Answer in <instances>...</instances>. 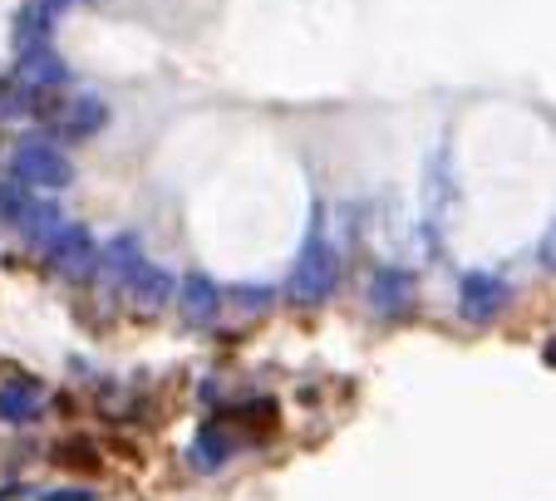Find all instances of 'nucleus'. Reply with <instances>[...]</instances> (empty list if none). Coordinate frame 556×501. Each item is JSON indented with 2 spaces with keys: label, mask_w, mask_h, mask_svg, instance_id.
Segmentation results:
<instances>
[{
  "label": "nucleus",
  "mask_w": 556,
  "mask_h": 501,
  "mask_svg": "<svg viewBox=\"0 0 556 501\" xmlns=\"http://www.w3.org/2000/svg\"><path fill=\"white\" fill-rule=\"evenodd\" d=\"M336 281H340L336 246H330V236L320 231V221H315L311 236H305V246H301V256H295V266H291V300L320 305V300H330Z\"/></svg>",
  "instance_id": "1"
},
{
  "label": "nucleus",
  "mask_w": 556,
  "mask_h": 501,
  "mask_svg": "<svg viewBox=\"0 0 556 501\" xmlns=\"http://www.w3.org/2000/svg\"><path fill=\"white\" fill-rule=\"evenodd\" d=\"M11 172L25 188H70L74 182V163L50 143V138H21L11 153Z\"/></svg>",
  "instance_id": "2"
},
{
  "label": "nucleus",
  "mask_w": 556,
  "mask_h": 501,
  "mask_svg": "<svg viewBox=\"0 0 556 501\" xmlns=\"http://www.w3.org/2000/svg\"><path fill=\"white\" fill-rule=\"evenodd\" d=\"M369 305H375L379 314H404L414 305V275L394 271V266L375 271V281H369Z\"/></svg>",
  "instance_id": "8"
},
{
  "label": "nucleus",
  "mask_w": 556,
  "mask_h": 501,
  "mask_svg": "<svg viewBox=\"0 0 556 501\" xmlns=\"http://www.w3.org/2000/svg\"><path fill=\"white\" fill-rule=\"evenodd\" d=\"M227 458H231V438H227L222 428H207L198 442H192V467H202V472H207V467H222Z\"/></svg>",
  "instance_id": "11"
},
{
  "label": "nucleus",
  "mask_w": 556,
  "mask_h": 501,
  "mask_svg": "<svg viewBox=\"0 0 556 501\" xmlns=\"http://www.w3.org/2000/svg\"><path fill=\"white\" fill-rule=\"evenodd\" d=\"M35 501H94V491H45Z\"/></svg>",
  "instance_id": "13"
},
{
  "label": "nucleus",
  "mask_w": 556,
  "mask_h": 501,
  "mask_svg": "<svg viewBox=\"0 0 556 501\" xmlns=\"http://www.w3.org/2000/svg\"><path fill=\"white\" fill-rule=\"evenodd\" d=\"M45 256H50V266L60 275H70V281H85L99 266V246L79 221H60V227L45 236Z\"/></svg>",
  "instance_id": "3"
},
{
  "label": "nucleus",
  "mask_w": 556,
  "mask_h": 501,
  "mask_svg": "<svg viewBox=\"0 0 556 501\" xmlns=\"http://www.w3.org/2000/svg\"><path fill=\"white\" fill-rule=\"evenodd\" d=\"M40 413H45V394L35 378L0 384V423H35Z\"/></svg>",
  "instance_id": "9"
},
{
  "label": "nucleus",
  "mask_w": 556,
  "mask_h": 501,
  "mask_svg": "<svg viewBox=\"0 0 556 501\" xmlns=\"http://www.w3.org/2000/svg\"><path fill=\"white\" fill-rule=\"evenodd\" d=\"M134 261H138V236H114L104 251H99V266H94V271H104V275H114V281H124Z\"/></svg>",
  "instance_id": "10"
},
{
  "label": "nucleus",
  "mask_w": 556,
  "mask_h": 501,
  "mask_svg": "<svg viewBox=\"0 0 556 501\" xmlns=\"http://www.w3.org/2000/svg\"><path fill=\"white\" fill-rule=\"evenodd\" d=\"M507 300H513V295H507V281L493 271H468L458 285V314L468 324H493L497 314L507 310Z\"/></svg>",
  "instance_id": "5"
},
{
  "label": "nucleus",
  "mask_w": 556,
  "mask_h": 501,
  "mask_svg": "<svg viewBox=\"0 0 556 501\" xmlns=\"http://www.w3.org/2000/svg\"><path fill=\"white\" fill-rule=\"evenodd\" d=\"M237 295H242V310H266V300H271L266 285H252V291H237Z\"/></svg>",
  "instance_id": "12"
},
{
  "label": "nucleus",
  "mask_w": 556,
  "mask_h": 501,
  "mask_svg": "<svg viewBox=\"0 0 556 501\" xmlns=\"http://www.w3.org/2000/svg\"><path fill=\"white\" fill-rule=\"evenodd\" d=\"M118 285H124L128 300H138L143 310H157V305H163V300L173 295V275H168V271H157V266H153V261H143V256H138V261L128 266V275H124Z\"/></svg>",
  "instance_id": "6"
},
{
  "label": "nucleus",
  "mask_w": 556,
  "mask_h": 501,
  "mask_svg": "<svg viewBox=\"0 0 556 501\" xmlns=\"http://www.w3.org/2000/svg\"><path fill=\"white\" fill-rule=\"evenodd\" d=\"M178 310H182V320H188V324H212V320H217V310H222L217 281H207L202 271H192L188 281L178 285Z\"/></svg>",
  "instance_id": "7"
},
{
  "label": "nucleus",
  "mask_w": 556,
  "mask_h": 501,
  "mask_svg": "<svg viewBox=\"0 0 556 501\" xmlns=\"http://www.w3.org/2000/svg\"><path fill=\"white\" fill-rule=\"evenodd\" d=\"M0 217L11 221V227H21L25 236H35V241H45L54 227H60V207L45 202V197H35V192L15 178L0 188Z\"/></svg>",
  "instance_id": "4"
}]
</instances>
